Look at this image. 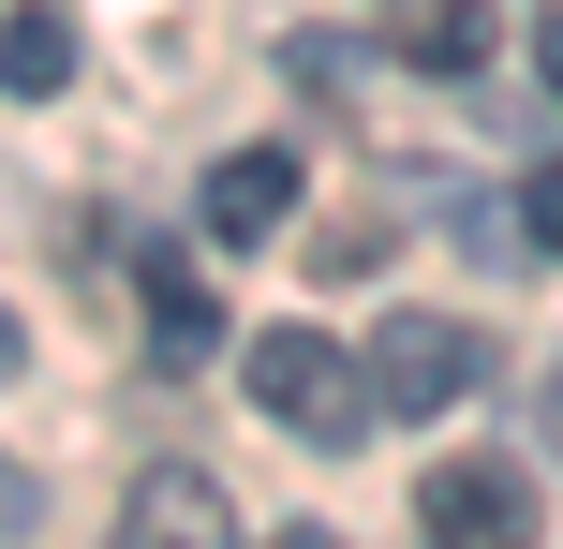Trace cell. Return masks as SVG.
I'll return each instance as SVG.
<instances>
[{"label": "cell", "mask_w": 563, "mask_h": 549, "mask_svg": "<svg viewBox=\"0 0 563 549\" xmlns=\"http://www.w3.org/2000/svg\"><path fill=\"white\" fill-rule=\"evenodd\" d=\"M253 402H267L297 446H327V461L371 431V416H386V402H371V372L327 342V327H267V342H253Z\"/></svg>", "instance_id": "1"}, {"label": "cell", "mask_w": 563, "mask_h": 549, "mask_svg": "<svg viewBox=\"0 0 563 549\" xmlns=\"http://www.w3.org/2000/svg\"><path fill=\"white\" fill-rule=\"evenodd\" d=\"M0 386H15V312H0Z\"/></svg>", "instance_id": "13"}, {"label": "cell", "mask_w": 563, "mask_h": 549, "mask_svg": "<svg viewBox=\"0 0 563 549\" xmlns=\"http://www.w3.org/2000/svg\"><path fill=\"white\" fill-rule=\"evenodd\" d=\"M534 75H549V105H563V0L534 15Z\"/></svg>", "instance_id": "11"}, {"label": "cell", "mask_w": 563, "mask_h": 549, "mask_svg": "<svg viewBox=\"0 0 563 549\" xmlns=\"http://www.w3.org/2000/svg\"><path fill=\"white\" fill-rule=\"evenodd\" d=\"M519 223H534V253H563V149H549L534 178H519Z\"/></svg>", "instance_id": "9"}, {"label": "cell", "mask_w": 563, "mask_h": 549, "mask_svg": "<svg viewBox=\"0 0 563 549\" xmlns=\"http://www.w3.org/2000/svg\"><path fill=\"white\" fill-rule=\"evenodd\" d=\"M282 549H341V535H327V520H297V535H282Z\"/></svg>", "instance_id": "12"}, {"label": "cell", "mask_w": 563, "mask_h": 549, "mask_svg": "<svg viewBox=\"0 0 563 549\" xmlns=\"http://www.w3.org/2000/svg\"><path fill=\"white\" fill-rule=\"evenodd\" d=\"M475 372H489V342H475V327H445V312L371 327V402H386V416H445V402H475Z\"/></svg>", "instance_id": "3"}, {"label": "cell", "mask_w": 563, "mask_h": 549, "mask_svg": "<svg viewBox=\"0 0 563 549\" xmlns=\"http://www.w3.org/2000/svg\"><path fill=\"white\" fill-rule=\"evenodd\" d=\"M0 89H15V105L75 89V15H59V0H15V15H0Z\"/></svg>", "instance_id": "7"}, {"label": "cell", "mask_w": 563, "mask_h": 549, "mask_svg": "<svg viewBox=\"0 0 563 549\" xmlns=\"http://www.w3.org/2000/svg\"><path fill=\"white\" fill-rule=\"evenodd\" d=\"M30 520H45V491H30V475L0 461V535H30Z\"/></svg>", "instance_id": "10"}, {"label": "cell", "mask_w": 563, "mask_h": 549, "mask_svg": "<svg viewBox=\"0 0 563 549\" xmlns=\"http://www.w3.org/2000/svg\"><path fill=\"white\" fill-rule=\"evenodd\" d=\"M134 297H148V356H164V372H208V342H238L194 253H148V267H134Z\"/></svg>", "instance_id": "5"}, {"label": "cell", "mask_w": 563, "mask_h": 549, "mask_svg": "<svg viewBox=\"0 0 563 549\" xmlns=\"http://www.w3.org/2000/svg\"><path fill=\"white\" fill-rule=\"evenodd\" d=\"M416 520H430V549H534V475L519 461H430L416 475Z\"/></svg>", "instance_id": "2"}, {"label": "cell", "mask_w": 563, "mask_h": 549, "mask_svg": "<svg viewBox=\"0 0 563 549\" xmlns=\"http://www.w3.org/2000/svg\"><path fill=\"white\" fill-rule=\"evenodd\" d=\"M297 208V149H223L208 164V238H282Z\"/></svg>", "instance_id": "6"}, {"label": "cell", "mask_w": 563, "mask_h": 549, "mask_svg": "<svg viewBox=\"0 0 563 549\" xmlns=\"http://www.w3.org/2000/svg\"><path fill=\"white\" fill-rule=\"evenodd\" d=\"M400 59H430V75H475V59H489V0H416V15H400Z\"/></svg>", "instance_id": "8"}, {"label": "cell", "mask_w": 563, "mask_h": 549, "mask_svg": "<svg viewBox=\"0 0 563 549\" xmlns=\"http://www.w3.org/2000/svg\"><path fill=\"white\" fill-rule=\"evenodd\" d=\"M549 446H563V372H549Z\"/></svg>", "instance_id": "14"}, {"label": "cell", "mask_w": 563, "mask_h": 549, "mask_svg": "<svg viewBox=\"0 0 563 549\" xmlns=\"http://www.w3.org/2000/svg\"><path fill=\"white\" fill-rule=\"evenodd\" d=\"M119 549H238V505L208 461H148L134 491H119Z\"/></svg>", "instance_id": "4"}]
</instances>
